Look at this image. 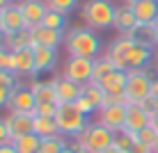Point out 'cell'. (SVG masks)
Wrapping results in <instances>:
<instances>
[{
	"label": "cell",
	"mask_w": 158,
	"mask_h": 153,
	"mask_svg": "<svg viewBox=\"0 0 158 153\" xmlns=\"http://www.w3.org/2000/svg\"><path fill=\"white\" fill-rule=\"evenodd\" d=\"M69 57H89L99 59L101 55V39L94 30L89 28H71L64 39Z\"/></svg>",
	"instance_id": "cell-1"
},
{
	"label": "cell",
	"mask_w": 158,
	"mask_h": 153,
	"mask_svg": "<svg viewBox=\"0 0 158 153\" xmlns=\"http://www.w3.org/2000/svg\"><path fill=\"white\" fill-rule=\"evenodd\" d=\"M117 7L110 0H87L80 9V18L85 21V25L89 30H106L115 25Z\"/></svg>",
	"instance_id": "cell-2"
},
{
	"label": "cell",
	"mask_w": 158,
	"mask_h": 153,
	"mask_svg": "<svg viewBox=\"0 0 158 153\" xmlns=\"http://www.w3.org/2000/svg\"><path fill=\"white\" fill-rule=\"evenodd\" d=\"M115 135L117 133H112L110 128H106L103 123L94 121V123H89L83 133L76 137V142L71 146H73V149H85L89 153H101V151L110 149V146L115 144Z\"/></svg>",
	"instance_id": "cell-3"
},
{
	"label": "cell",
	"mask_w": 158,
	"mask_h": 153,
	"mask_svg": "<svg viewBox=\"0 0 158 153\" xmlns=\"http://www.w3.org/2000/svg\"><path fill=\"white\" fill-rule=\"evenodd\" d=\"M55 123L60 128V135H64V137H73V139L89 126L87 114L80 112L78 107H76V103H60L57 112H55Z\"/></svg>",
	"instance_id": "cell-4"
},
{
	"label": "cell",
	"mask_w": 158,
	"mask_h": 153,
	"mask_svg": "<svg viewBox=\"0 0 158 153\" xmlns=\"http://www.w3.org/2000/svg\"><path fill=\"white\" fill-rule=\"evenodd\" d=\"M156 75L149 69H131L128 71V83H126V105L128 103H142L151 96V83Z\"/></svg>",
	"instance_id": "cell-5"
},
{
	"label": "cell",
	"mask_w": 158,
	"mask_h": 153,
	"mask_svg": "<svg viewBox=\"0 0 158 153\" xmlns=\"http://www.w3.org/2000/svg\"><path fill=\"white\" fill-rule=\"evenodd\" d=\"M92 75H94V59L89 57H69L62 71V78L73 80L78 85L92 83Z\"/></svg>",
	"instance_id": "cell-6"
},
{
	"label": "cell",
	"mask_w": 158,
	"mask_h": 153,
	"mask_svg": "<svg viewBox=\"0 0 158 153\" xmlns=\"http://www.w3.org/2000/svg\"><path fill=\"white\" fill-rule=\"evenodd\" d=\"M96 121L103 123L106 128H110L112 133H122L126 128V117H128V105L126 103H117V105H108V107H101Z\"/></svg>",
	"instance_id": "cell-7"
},
{
	"label": "cell",
	"mask_w": 158,
	"mask_h": 153,
	"mask_svg": "<svg viewBox=\"0 0 158 153\" xmlns=\"http://www.w3.org/2000/svg\"><path fill=\"white\" fill-rule=\"evenodd\" d=\"M133 37H128V34H119L117 39H112L110 41V46H108V50H106V57L112 62V66L119 69V71H128V64H126V53H128V48L133 46Z\"/></svg>",
	"instance_id": "cell-8"
},
{
	"label": "cell",
	"mask_w": 158,
	"mask_h": 153,
	"mask_svg": "<svg viewBox=\"0 0 158 153\" xmlns=\"http://www.w3.org/2000/svg\"><path fill=\"white\" fill-rule=\"evenodd\" d=\"M67 34L64 30H53V28H46V25H35L30 28V46L37 48V46H48V48H57L60 43H64Z\"/></svg>",
	"instance_id": "cell-9"
},
{
	"label": "cell",
	"mask_w": 158,
	"mask_h": 153,
	"mask_svg": "<svg viewBox=\"0 0 158 153\" xmlns=\"http://www.w3.org/2000/svg\"><path fill=\"white\" fill-rule=\"evenodd\" d=\"M37 107V98L32 94L30 87H16L12 91V98L7 103V110L16 112V114H35Z\"/></svg>",
	"instance_id": "cell-10"
},
{
	"label": "cell",
	"mask_w": 158,
	"mask_h": 153,
	"mask_svg": "<svg viewBox=\"0 0 158 153\" xmlns=\"http://www.w3.org/2000/svg\"><path fill=\"white\" fill-rule=\"evenodd\" d=\"M19 7H21V12H23L25 28H35V25H41L44 16L48 14V5H46V0H19Z\"/></svg>",
	"instance_id": "cell-11"
},
{
	"label": "cell",
	"mask_w": 158,
	"mask_h": 153,
	"mask_svg": "<svg viewBox=\"0 0 158 153\" xmlns=\"http://www.w3.org/2000/svg\"><path fill=\"white\" fill-rule=\"evenodd\" d=\"M32 121H35V114H16L9 112L5 117V123L9 128V135H12V142L19 137H25V135H32Z\"/></svg>",
	"instance_id": "cell-12"
},
{
	"label": "cell",
	"mask_w": 158,
	"mask_h": 153,
	"mask_svg": "<svg viewBox=\"0 0 158 153\" xmlns=\"http://www.w3.org/2000/svg\"><path fill=\"white\" fill-rule=\"evenodd\" d=\"M151 57H154V48H151L149 43H142V41L135 39L133 46H131L128 53H126L128 71H131V69H144L147 64L151 62Z\"/></svg>",
	"instance_id": "cell-13"
},
{
	"label": "cell",
	"mask_w": 158,
	"mask_h": 153,
	"mask_svg": "<svg viewBox=\"0 0 158 153\" xmlns=\"http://www.w3.org/2000/svg\"><path fill=\"white\" fill-rule=\"evenodd\" d=\"M112 28H117V30H119V34H128V37H133L135 32L142 28V23L135 18L133 9H131L128 5H126V7H117V16H115V25H112Z\"/></svg>",
	"instance_id": "cell-14"
},
{
	"label": "cell",
	"mask_w": 158,
	"mask_h": 153,
	"mask_svg": "<svg viewBox=\"0 0 158 153\" xmlns=\"http://www.w3.org/2000/svg\"><path fill=\"white\" fill-rule=\"evenodd\" d=\"M149 121H151L149 112H147L140 103H128V117H126V128L124 130H128V133H140V130L149 128Z\"/></svg>",
	"instance_id": "cell-15"
},
{
	"label": "cell",
	"mask_w": 158,
	"mask_h": 153,
	"mask_svg": "<svg viewBox=\"0 0 158 153\" xmlns=\"http://www.w3.org/2000/svg\"><path fill=\"white\" fill-rule=\"evenodd\" d=\"M126 83H128V71H119V69H115L112 73H108L99 85H101V89L106 91V94L124 96V94H126Z\"/></svg>",
	"instance_id": "cell-16"
},
{
	"label": "cell",
	"mask_w": 158,
	"mask_h": 153,
	"mask_svg": "<svg viewBox=\"0 0 158 153\" xmlns=\"http://www.w3.org/2000/svg\"><path fill=\"white\" fill-rule=\"evenodd\" d=\"M25 28V18H23V12H21L19 2H12L9 7L2 9V32L9 34V32H19Z\"/></svg>",
	"instance_id": "cell-17"
},
{
	"label": "cell",
	"mask_w": 158,
	"mask_h": 153,
	"mask_svg": "<svg viewBox=\"0 0 158 153\" xmlns=\"http://www.w3.org/2000/svg\"><path fill=\"white\" fill-rule=\"evenodd\" d=\"M35 50V71L37 73H46L53 71L57 64V48H48V46H37Z\"/></svg>",
	"instance_id": "cell-18"
},
{
	"label": "cell",
	"mask_w": 158,
	"mask_h": 153,
	"mask_svg": "<svg viewBox=\"0 0 158 153\" xmlns=\"http://www.w3.org/2000/svg\"><path fill=\"white\" fill-rule=\"evenodd\" d=\"M55 83V91H57V103H76V98H80L83 94V85L73 83L67 78H57Z\"/></svg>",
	"instance_id": "cell-19"
},
{
	"label": "cell",
	"mask_w": 158,
	"mask_h": 153,
	"mask_svg": "<svg viewBox=\"0 0 158 153\" xmlns=\"http://www.w3.org/2000/svg\"><path fill=\"white\" fill-rule=\"evenodd\" d=\"M128 7L133 9L135 18H138L142 25H151L158 18V2L156 0H138V2L128 5Z\"/></svg>",
	"instance_id": "cell-20"
},
{
	"label": "cell",
	"mask_w": 158,
	"mask_h": 153,
	"mask_svg": "<svg viewBox=\"0 0 158 153\" xmlns=\"http://www.w3.org/2000/svg\"><path fill=\"white\" fill-rule=\"evenodd\" d=\"M14 73L16 75H37L35 71V50L23 48L14 53Z\"/></svg>",
	"instance_id": "cell-21"
},
{
	"label": "cell",
	"mask_w": 158,
	"mask_h": 153,
	"mask_svg": "<svg viewBox=\"0 0 158 153\" xmlns=\"http://www.w3.org/2000/svg\"><path fill=\"white\" fill-rule=\"evenodd\" d=\"M32 133L39 135L41 139L57 137L60 128H57V123H55V117H35V121H32Z\"/></svg>",
	"instance_id": "cell-22"
},
{
	"label": "cell",
	"mask_w": 158,
	"mask_h": 153,
	"mask_svg": "<svg viewBox=\"0 0 158 153\" xmlns=\"http://www.w3.org/2000/svg\"><path fill=\"white\" fill-rule=\"evenodd\" d=\"M32 94H35L37 103H57V91H55V83H41V80H32L30 85Z\"/></svg>",
	"instance_id": "cell-23"
},
{
	"label": "cell",
	"mask_w": 158,
	"mask_h": 153,
	"mask_svg": "<svg viewBox=\"0 0 158 153\" xmlns=\"http://www.w3.org/2000/svg\"><path fill=\"white\" fill-rule=\"evenodd\" d=\"M5 48H9L12 53L23 50V48H32L30 46V28H23L19 32H9V34H5Z\"/></svg>",
	"instance_id": "cell-24"
},
{
	"label": "cell",
	"mask_w": 158,
	"mask_h": 153,
	"mask_svg": "<svg viewBox=\"0 0 158 153\" xmlns=\"http://www.w3.org/2000/svg\"><path fill=\"white\" fill-rule=\"evenodd\" d=\"M16 73L12 71H0V107H7L12 91L16 89Z\"/></svg>",
	"instance_id": "cell-25"
},
{
	"label": "cell",
	"mask_w": 158,
	"mask_h": 153,
	"mask_svg": "<svg viewBox=\"0 0 158 153\" xmlns=\"http://www.w3.org/2000/svg\"><path fill=\"white\" fill-rule=\"evenodd\" d=\"M14 146L19 153H39V146H41V137L39 135H25V137H19L14 139Z\"/></svg>",
	"instance_id": "cell-26"
},
{
	"label": "cell",
	"mask_w": 158,
	"mask_h": 153,
	"mask_svg": "<svg viewBox=\"0 0 158 153\" xmlns=\"http://www.w3.org/2000/svg\"><path fill=\"white\" fill-rule=\"evenodd\" d=\"M69 146V142L64 135H57V137H48V139H41V146H39V153H62L64 149Z\"/></svg>",
	"instance_id": "cell-27"
},
{
	"label": "cell",
	"mask_w": 158,
	"mask_h": 153,
	"mask_svg": "<svg viewBox=\"0 0 158 153\" xmlns=\"http://www.w3.org/2000/svg\"><path fill=\"white\" fill-rule=\"evenodd\" d=\"M83 96H87L92 103H94L96 110H101L103 98H106V91L101 89V85H99V83H87V85H83Z\"/></svg>",
	"instance_id": "cell-28"
},
{
	"label": "cell",
	"mask_w": 158,
	"mask_h": 153,
	"mask_svg": "<svg viewBox=\"0 0 158 153\" xmlns=\"http://www.w3.org/2000/svg\"><path fill=\"white\" fill-rule=\"evenodd\" d=\"M115 66L108 57H101V59H94V75H92V83H101L108 73H112Z\"/></svg>",
	"instance_id": "cell-29"
},
{
	"label": "cell",
	"mask_w": 158,
	"mask_h": 153,
	"mask_svg": "<svg viewBox=\"0 0 158 153\" xmlns=\"http://www.w3.org/2000/svg\"><path fill=\"white\" fill-rule=\"evenodd\" d=\"M41 25H46V28H53V30H64V25H67V16L60 14V12H53V9H48V14L44 16Z\"/></svg>",
	"instance_id": "cell-30"
},
{
	"label": "cell",
	"mask_w": 158,
	"mask_h": 153,
	"mask_svg": "<svg viewBox=\"0 0 158 153\" xmlns=\"http://www.w3.org/2000/svg\"><path fill=\"white\" fill-rule=\"evenodd\" d=\"M46 5H48V9L67 16L69 12H73V9L78 7V0H46Z\"/></svg>",
	"instance_id": "cell-31"
},
{
	"label": "cell",
	"mask_w": 158,
	"mask_h": 153,
	"mask_svg": "<svg viewBox=\"0 0 158 153\" xmlns=\"http://www.w3.org/2000/svg\"><path fill=\"white\" fill-rule=\"evenodd\" d=\"M115 146H119L122 151L131 153V149L135 146V135L128 133V130H122V133H117V135H115Z\"/></svg>",
	"instance_id": "cell-32"
},
{
	"label": "cell",
	"mask_w": 158,
	"mask_h": 153,
	"mask_svg": "<svg viewBox=\"0 0 158 153\" xmlns=\"http://www.w3.org/2000/svg\"><path fill=\"white\" fill-rule=\"evenodd\" d=\"M135 135V142H140V144H144V146H154V142H156V130L151 128H144V130H140V133H133Z\"/></svg>",
	"instance_id": "cell-33"
},
{
	"label": "cell",
	"mask_w": 158,
	"mask_h": 153,
	"mask_svg": "<svg viewBox=\"0 0 158 153\" xmlns=\"http://www.w3.org/2000/svg\"><path fill=\"white\" fill-rule=\"evenodd\" d=\"M0 71H12L14 73V53L9 48H0Z\"/></svg>",
	"instance_id": "cell-34"
},
{
	"label": "cell",
	"mask_w": 158,
	"mask_h": 153,
	"mask_svg": "<svg viewBox=\"0 0 158 153\" xmlns=\"http://www.w3.org/2000/svg\"><path fill=\"white\" fill-rule=\"evenodd\" d=\"M60 103H37L35 107V117H55Z\"/></svg>",
	"instance_id": "cell-35"
},
{
	"label": "cell",
	"mask_w": 158,
	"mask_h": 153,
	"mask_svg": "<svg viewBox=\"0 0 158 153\" xmlns=\"http://www.w3.org/2000/svg\"><path fill=\"white\" fill-rule=\"evenodd\" d=\"M76 107H78L83 114H87V117H89V114H94V112H99L94 103H92L87 96H83V94H80V98H76Z\"/></svg>",
	"instance_id": "cell-36"
},
{
	"label": "cell",
	"mask_w": 158,
	"mask_h": 153,
	"mask_svg": "<svg viewBox=\"0 0 158 153\" xmlns=\"http://www.w3.org/2000/svg\"><path fill=\"white\" fill-rule=\"evenodd\" d=\"M2 144H12V135H9V128L5 123V119H0V146Z\"/></svg>",
	"instance_id": "cell-37"
},
{
	"label": "cell",
	"mask_w": 158,
	"mask_h": 153,
	"mask_svg": "<svg viewBox=\"0 0 158 153\" xmlns=\"http://www.w3.org/2000/svg\"><path fill=\"white\" fill-rule=\"evenodd\" d=\"M149 117H151V121H149V126H151V128H154L156 133H158V105H156L154 110L149 112Z\"/></svg>",
	"instance_id": "cell-38"
},
{
	"label": "cell",
	"mask_w": 158,
	"mask_h": 153,
	"mask_svg": "<svg viewBox=\"0 0 158 153\" xmlns=\"http://www.w3.org/2000/svg\"><path fill=\"white\" fill-rule=\"evenodd\" d=\"M131 153H151V149L144 146V144H140V142H135V146L131 149Z\"/></svg>",
	"instance_id": "cell-39"
},
{
	"label": "cell",
	"mask_w": 158,
	"mask_h": 153,
	"mask_svg": "<svg viewBox=\"0 0 158 153\" xmlns=\"http://www.w3.org/2000/svg\"><path fill=\"white\" fill-rule=\"evenodd\" d=\"M149 98L158 103V75L154 78V83H151V96H149Z\"/></svg>",
	"instance_id": "cell-40"
},
{
	"label": "cell",
	"mask_w": 158,
	"mask_h": 153,
	"mask_svg": "<svg viewBox=\"0 0 158 153\" xmlns=\"http://www.w3.org/2000/svg\"><path fill=\"white\" fill-rule=\"evenodd\" d=\"M0 153H19V151H16V146L12 142V144H2V146H0Z\"/></svg>",
	"instance_id": "cell-41"
},
{
	"label": "cell",
	"mask_w": 158,
	"mask_h": 153,
	"mask_svg": "<svg viewBox=\"0 0 158 153\" xmlns=\"http://www.w3.org/2000/svg\"><path fill=\"white\" fill-rule=\"evenodd\" d=\"M101 153H126V151H122L119 146H115V144H112L110 149H106V151H101Z\"/></svg>",
	"instance_id": "cell-42"
},
{
	"label": "cell",
	"mask_w": 158,
	"mask_h": 153,
	"mask_svg": "<svg viewBox=\"0 0 158 153\" xmlns=\"http://www.w3.org/2000/svg\"><path fill=\"white\" fill-rule=\"evenodd\" d=\"M12 5V0H0V9H5V7H9Z\"/></svg>",
	"instance_id": "cell-43"
},
{
	"label": "cell",
	"mask_w": 158,
	"mask_h": 153,
	"mask_svg": "<svg viewBox=\"0 0 158 153\" xmlns=\"http://www.w3.org/2000/svg\"><path fill=\"white\" fill-rule=\"evenodd\" d=\"M151 153H158V133H156V142H154V146H151Z\"/></svg>",
	"instance_id": "cell-44"
},
{
	"label": "cell",
	"mask_w": 158,
	"mask_h": 153,
	"mask_svg": "<svg viewBox=\"0 0 158 153\" xmlns=\"http://www.w3.org/2000/svg\"><path fill=\"white\" fill-rule=\"evenodd\" d=\"M154 34H156V43H158V18L154 21Z\"/></svg>",
	"instance_id": "cell-45"
},
{
	"label": "cell",
	"mask_w": 158,
	"mask_h": 153,
	"mask_svg": "<svg viewBox=\"0 0 158 153\" xmlns=\"http://www.w3.org/2000/svg\"><path fill=\"white\" fill-rule=\"evenodd\" d=\"M2 46H5V32L0 30V48H2Z\"/></svg>",
	"instance_id": "cell-46"
},
{
	"label": "cell",
	"mask_w": 158,
	"mask_h": 153,
	"mask_svg": "<svg viewBox=\"0 0 158 153\" xmlns=\"http://www.w3.org/2000/svg\"><path fill=\"white\" fill-rule=\"evenodd\" d=\"M62 153H76V149H73V146H67V149H64Z\"/></svg>",
	"instance_id": "cell-47"
},
{
	"label": "cell",
	"mask_w": 158,
	"mask_h": 153,
	"mask_svg": "<svg viewBox=\"0 0 158 153\" xmlns=\"http://www.w3.org/2000/svg\"><path fill=\"white\" fill-rule=\"evenodd\" d=\"M154 59H156L154 64H156V69H158V48H156V53H154Z\"/></svg>",
	"instance_id": "cell-48"
},
{
	"label": "cell",
	"mask_w": 158,
	"mask_h": 153,
	"mask_svg": "<svg viewBox=\"0 0 158 153\" xmlns=\"http://www.w3.org/2000/svg\"><path fill=\"white\" fill-rule=\"evenodd\" d=\"M0 30H2V9H0Z\"/></svg>",
	"instance_id": "cell-49"
},
{
	"label": "cell",
	"mask_w": 158,
	"mask_h": 153,
	"mask_svg": "<svg viewBox=\"0 0 158 153\" xmlns=\"http://www.w3.org/2000/svg\"><path fill=\"white\" fill-rule=\"evenodd\" d=\"M76 153H89V151H85V149H76Z\"/></svg>",
	"instance_id": "cell-50"
},
{
	"label": "cell",
	"mask_w": 158,
	"mask_h": 153,
	"mask_svg": "<svg viewBox=\"0 0 158 153\" xmlns=\"http://www.w3.org/2000/svg\"><path fill=\"white\" fill-rule=\"evenodd\" d=\"M133 2H138V0H126V5H133Z\"/></svg>",
	"instance_id": "cell-51"
},
{
	"label": "cell",
	"mask_w": 158,
	"mask_h": 153,
	"mask_svg": "<svg viewBox=\"0 0 158 153\" xmlns=\"http://www.w3.org/2000/svg\"><path fill=\"white\" fill-rule=\"evenodd\" d=\"M156 2H158V0H156Z\"/></svg>",
	"instance_id": "cell-52"
}]
</instances>
